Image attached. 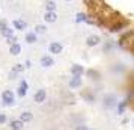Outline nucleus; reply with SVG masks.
Segmentation results:
<instances>
[{"label": "nucleus", "instance_id": "obj_1", "mask_svg": "<svg viewBox=\"0 0 134 130\" xmlns=\"http://www.w3.org/2000/svg\"><path fill=\"white\" fill-rule=\"evenodd\" d=\"M128 26H130V20L121 17V18L111 21V23L107 26V30H109V33H121V32H124L127 29Z\"/></svg>", "mask_w": 134, "mask_h": 130}, {"label": "nucleus", "instance_id": "obj_2", "mask_svg": "<svg viewBox=\"0 0 134 130\" xmlns=\"http://www.w3.org/2000/svg\"><path fill=\"white\" fill-rule=\"evenodd\" d=\"M118 103H119V100H118V95L116 94H105L103 97V107L104 109H116V106H118Z\"/></svg>", "mask_w": 134, "mask_h": 130}, {"label": "nucleus", "instance_id": "obj_3", "mask_svg": "<svg viewBox=\"0 0 134 130\" xmlns=\"http://www.w3.org/2000/svg\"><path fill=\"white\" fill-rule=\"evenodd\" d=\"M80 97L85 100L86 103H89V105H93V103L97 101V94L93 92L92 89H85V91H81V92H80Z\"/></svg>", "mask_w": 134, "mask_h": 130}, {"label": "nucleus", "instance_id": "obj_4", "mask_svg": "<svg viewBox=\"0 0 134 130\" xmlns=\"http://www.w3.org/2000/svg\"><path fill=\"white\" fill-rule=\"evenodd\" d=\"M103 43L101 41V37L99 35H97V33H92V35H89V37L86 38V47H89V49H93V47H97V45H99V44Z\"/></svg>", "mask_w": 134, "mask_h": 130}, {"label": "nucleus", "instance_id": "obj_5", "mask_svg": "<svg viewBox=\"0 0 134 130\" xmlns=\"http://www.w3.org/2000/svg\"><path fill=\"white\" fill-rule=\"evenodd\" d=\"M2 101H3V105L5 106H11L14 105V101H15V95L11 89H6V91H3L2 92Z\"/></svg>", "mask_w": 134, "mask_h": 130}, {"label": "nucleus", "instance_id": "obj_6", "mask_svg": "<svg viewBox=\"0 0 134 130\" xmlns=\"http://www.w3.org/2000/svg\"><path fill=\"white\" fill-rule=\"evenodd\" d=\"M68 86L71 88V89H79V88L83 86V79H81V76H72L69 82H68Z\"/></svg>", "mask_w": 134, "mask_h": 130}, {"label": "nucleus", "instance_id": "obj_7", "mask_svg": "<svg viewBox=\"0 0 134 130\" xmlns=\"http://www.w3.org/2000/svg\"><path fill=\"white\" fill-rule=\"evenodd\" d=\"M86 77L89 79V80H92V82H99L101 80V73L98 71V70H95V68H89V70H86Z\"/></svg>", "mask_w": 134, "mask_h": 130}, {"label": "nucleus", "instance_id": "obj_8", "mask_svg": "<svg viewBox=\"0 0 134 130\" xmlns=\"http://www.w3.org/2000/svg\"><path fill=\"white\" fill-rule=\"evenodd\" d=\"M48 51L51 55H60L62 51H63V45H62L59 41H53V43H50V45H48Z\"/></svg>", "mask_w": 134, "mask_h": 130}, {"label": "nucleus", "instance_id": "obj_9", "mask_svg": "<svg viewBox=\"0 0 134 130\" xmlns=\"http://www.w3.org/2000/svg\"><path fill=\"white\" fill-rule=\"evenodd\" d=\"M33 100L36 101L38 105H41V103H44V101L47 100V91H45L44 88H41V89H38L36 92H35V95H33Z\"/></svg>", "mask_w": 134, "mask_h": 130}, {"label": "nucleus", "instance_id": "obj_10", "mask_svg": "<svg viewBox=\"0 0 134 130\" xmlns=\"http://www.w3.org/2000/svg\"><path fill=\"white\" fill-rule=\"evenodd\" d=\"M39 64H41V67H44V68H50V67L54 65V59H53V56L44 55L42 58L39 59Z\"/></svg>", "mask_w": 134, "mask_h": 130}, {"label": "nucleus", "instance_id": "obj_11", "mask_svg": "<svg viewBox=\"0 0 134 130\" xmlns=\"http://www.w3.org/2000/svg\"><path fill=\"white\" fill-rule=\"evenodd\" d=\"M69 71H71V74L72 76H83L86 73V70L83 65H80V64H72L71 65V68H69Z\"/></svg>", "mask_w": 134, "mask_h": 130}, {"label": "nucleus", "instance_id": "obj_12", "mask_svg": "<svg viewBox=\"0 0 134 130\" xmlns=\"http://www.w3.org/2000/svg\"><path fill=\"white\" fill-rule=\"evenodd\" d=\"M127 107H130V103H128L127 98H124L122 101H119L118 106H116V112H118V115H124L125 111H127Z\"/></svg>", "mask_w": 134, "mask_h": 130}, {"label": "nucleus", "instance_id": "obj_13", "mask_svg": "<svg viewBox=\"0 0 134 130\" xmlns=\"http://www.w3.org/2000/svg\"><path fill=\"white\" fill-rule=\"evenodd\" d=\"M44 20H45V23H56L57 21V14H56V11H45V14H44Z\"/></svg>", "mask_w": 134, "mask_h": 130}, {"label": "nucleus", "instance_id": "obj_14", "mask_svg": "<svg viewBox=\"0 0 134 130\" xmlns=\"http://www.w3.org/2000/svg\"><path fill=\"white\" fill-rule=\"evenodd\" d=\"M111 71H113L115 74H125V73H127V67H125V64L118 62L115 65H111Z\"/></svg>", "mask_w": 134, "mask_h": 130}, {"label": "nucleus", "instance_id": "obj_15", "mask_svg": "<svg viewBox=\"0 0 134 130\" xmlns=\"http://www.w3.org/2000/svg\"><path fill=\"white\" fill-rule=\"evenodd\" d=\"M27 89H29V85H27V82L26 80H21L20 82V86H18V91H17V94H18V97H26V94H27Z\"/></svg>", "mask_w": 134, "mask_h": 130}, {"label": "nucleus", "instance_id": "obj_16", "mask_svg": "<svg viewBox=\"0 0 134 130\" xmlns=\"http://www.w3.org/2000/svg\"><path fill=\"white\" fill-rule=\"evenodd\" d=\"M115 49H118L116 47V41H105L103 44V53H111Z\"/></svg>", "mask_w": 134, "mask_h": 130}, {"label": "nucleus", "instance_id": "obj_17", "mask_svg": "<svg viewBox=\"0 0 134 130\" xmlns=\"http://www.w3.org/2000/svg\"><path fill=\"white\" fill-rule=\"evenodd\" d=\"M24 127V123L21 121V119H12V121H9V129L11 130H23Z\"/></svg>", "mask_w": 134, "mask_h": 130}, {"label": "nucleus", "instance_id": "obj_18", "mask_svg": "<svg viewBox=\"0 0 134 130\" xmlns=\"http://www.w3.org/2000/svg\"><path fill=\"white\" fill-rule=\"evenodd\" d=\"M12 26L15 30H24L26 27H27V23H26L24 20H14Z\"/></svg>", "mask_w": 134, "mask_h": 130}, {"label": "nucleus", "instance_id": "obj_19", "mask_svg": "<svg viewBox=\"0 0 134 130\" xmlns=\"http://www.w3.org/2000/svg\"><path fill=\"white\" fill-rule=\"evenodd\" d=\"M20 119L23 121V123H30V121H33V113L29 111H24L20 113Z\"/></svg>", "mask_w": 134, "mask_h": 130}, {"label": "nucleus", "instance_id": "obj_20", "mask_svg": "<svg viewBox=\"0 0 134 130\" xmlns=\"http://www.w3.org/2000/svg\"><path fill=\"white\" fill-rule=\"evenodd\" d=\"M24 41L27 44H33L38 41V33H35V32H27L24 37Z\"/></svg>", "mask_w": 134, "mask_h": 130}, {"label": "nucleus", "instance_id": "obj_21", "mask_svg": "<svg viewBox=\"0 0 134 130\" xmlns=\"http://www.w3.org/2000/svg\"><path fill=\"white\" fill-rule=\"evenodd\" d=\"M9 53L12 56H18L20 53H21V45H20L18 43L12 44V45H9Z\"/></svg>", "mask_w": 134, "mask_h": 130}, {"label": "nucleus", "instance_id": "obj_22", "mask_svg": "<svg viewBox=\"0 0 134 130\" xmlns=\"http://www.w3.org/2000/svg\"><path fill=\"white\" fill-rule=\"evenodd\" d=\"M57 9V5H56L54 0H47L45 2V11H56Z\"/></svg>", "mask_w": 134, "mask_h": 130}, {"label": "nucleus", "instance_id": "obj_23", "mask_svg": "<svg viewBox=\"0 0 134 130\" xmlns=\"http://www.w3.org/2000/svg\"><path fill=\"white\" fill-rule=\"evenodd\" d=\"M87 14L85 12H79L77 15H75V23H86V20H87Z\"/></svg>", "mask_w": 134, "mask_h": 130}, {"label": "nucleus", "instance_id": "obj_24", "mask_svg": "<svg viewBox=\"0 0 134 130\" xmlns=\"http://www.w3.org/2000/svg\"><path fill=\"white\" fill-rule=\"evenodd\" d=\"M35 33H38V35H42V33H45L47 32V26H44V24H36L35 26Z\"/></svg>", "mask_w": 134, "mask_h": 130}, {"label": "nucleus", "instance_id": "obj_25", "mask_svg": "<svg viewBox=\"0 0 134 130\" xmlns=\"http://www.w3.org/2000/svg\"><path fill=\"white\" fill-rule=\"evenodd\" d=\"M24 70H26V65H24V64H17V65L12 68V71H14V73H17V74H20V73H23Z\"/></svg>", "mask_w": 134, "mask_h": 130}, {"label": "nucleus", "instance_id": "obj_26", "mask_svg": "<svg viewBox=\"0 0 134 130\" xmlns=\"http://www.w3.org/2000/svg\"><path fill=\"white\" fill-rule=\"evenodd\" d=\"M0 33H2L5 38H9V37H12V35H14V29H11V27H6L5 30H2Z\"/></svg>", "mask_w": 134, "mask_h": 130}, {"label": "nucleus", "instance_id": "obj_27", "mask_svg": "<svg viewBox=\"0 0 134 130\" xmlns=\"http://www.w3.org/2000/svg\"><path fill=\"white\" fill-rule=\"evenodd\" d=\"M74 130H91L86 124H79V126H75V129Z\"/></svg>", "mask_w": 134, "mask_h": 130}, {"label": "nucleus", "instance_id": "obj_28", "mask_svg": "<svg viewBox=\"0 0 134 130\" xmlns=\"http://www.w3.org/2000/svg\"><path fill=\"white\" fill-rule=\"evenodd\" d=\"M6 39H8V44H9V45H12V44L17 43V37H14V35L9 37V38H6Z\"/></svg>", "mask_w": 134, "mask_h": 130}, {"label": "nucleus", "instance_id": "obj_29", "mask_svg": "<svg viewBox=\"0 0 134 130\" xmlns=\"http://www.w3.org/2000/svg\"><path fill=\"white\" fill-rule=\"evenodd\" d=\"M6 27H9V26H8V23L5 21V20H2V21H0V32H2V30H5Z\"/></svg>", "mask_w": 134, "mask_h": 130}, {"label": "nucleus", "instance_id": "obj_30", "mask_svg": "<svg viewBox=\"0 0 134 130\" xmlns=\"http://www.w3.org/2000/svg\"><path fill=\"white\" fill-rule=\"evenodd\" d=\"M8 121V117L6 113H0V124H5Z\"/></svg>", "mask_w": 134, "mask_h": 130}, {"label": "nucleus", "instance_id": "obj_31", "mask_svg": "<svg viewBox=\"0 0 134 130\" xmlns=\"http://www.w3.org/2000/svg\"><path fill=\"white\" fill-rule=\"evenodd\" d=\"M9 79H11V80H14V79H17V73H14V71H11V74H9Z\"/></svg>", "mask_w": 134, "mask_h": 130}, {"label": "nucleus", "instance_id": "obj_32", "mask_svg": "<svg viewBox=\"0 0 134 130\" xmlns=\"http://www.w3.org/2000/svg\"><path fill=\"white\" fill-rule=\"evenodd\" d=\"M128 123H130V118H127V117H125L124 119H122V124H124V126H125V124H128Z\"/></svg>", "mask_w": 134, "mask_h": 130}, {"label": "nucleus", "instance_id": "obj_33", "mask_svg": "<svg viewBox=\"0 0 134 130\" xmlns=\"http://www.w3.org/2000/svg\"><path fill=\"white\" fill-rule=\"evenodd\" d=\"M24 65H26V68H29V67H32V65H30V61H26V64H24Z\"/></svg>", "mask_w": 134, "mask_h": 130}, {"label": "nucleus", "instance_id": "obj_34", "mask_svg": "<svg viewBox=\"0 0 134 130\" xmlns=\"http://www.w3.org/2000/svg\"><path fill=\"white\" fill-rule=\"evenodd\" d=\"M65 2H72V0H65Z\"/></svg>", "mask_w": 134, "mask_h": 130}, {"label": "nucleus", "instance_id": "obj_35", "mask_svg": "<svg viewBox=\"0 0 134 130\" xmlns=\"http://www.w3.org/2000/svg\"><path fill=\"white\" fill-rule=\"evenodd\" d=\"M133 127H134V119H133Z\"/></svg>", "mask_w": 134, "mask_h": 130}, {"label": "nucleus", "instance_id": "obj_36", "mask_svg": "<svg viewBox=\"0 0 134 130\" xmlns=\"http://www.w3.org/2000/svg\"><path fill=\"white\" fill-rule=\"evenodd\" d=\"M91 130H92V129H91Z\"/></svg>", "mask_w": 134, "mask_h": 130}]
</instances>
